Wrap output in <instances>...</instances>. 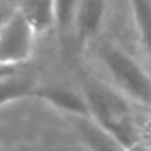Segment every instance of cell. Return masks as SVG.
<instances>
[{
    "label": "cell",
    "mask_w": 151,
    "mask_h": 151,
    "mask_svg": "<svg viewBox=\"0 0 151 151\" xmlns=\"http://www.w3.org/2000/svg\"><path fill=\"white\" fill-rule=\"evenodd\" d=\"M83 93L89 107V117L111 133L120 148L132 150L137 146L140 141V128L132 114L130 99L117 88L96 81L86 83Z\"/></svg>",
    "instance_id": "obj_1"
},
{
    "label": "cell",
    "mask_w": 151,
    "mask_h": 151,
    "mask_svg": "<svg viewBox=\"0 0 151 151\" xmlns=\"http://www.w3.org/2000/svg\"><path fill=\"white\" fill-rule=\"evenodd\" d=\"M99 60L107 70L114 88L137 104L151 107V75L128 52L104 42L98 49Z\"/></svg>",
    "instance_id": "obj_2"
},
{
    "label": "cell",
    "mask_w": 151,
    "mask_h": 151,
    "mask_svg": "<svg viewBox=\"0 0 151 151\" xmlns=\"http://www.w3.org/2000/svg\"><path fill=\"white\" fill-rule=\"evenodd\" d=\"M37 36L28 18L15 8L0 26V65L21 68L33 57Z\"/></svg>",
    "instance_id": "obj_3"
},
{
    "label": "cell",
    "mask_w": 151,
    "mask_h": 151,
    "mask_svg": "<svg viewBox=\"0 0 151 151\" xmlns=\"http://www.w3.org/2000/svg\"><path fill=\"white\" fill-rule=\"evenodd\" d=\"M107 0H78L73 28V41L78 47H85L98 36L106 18Z\"/></svg>",
    "instance_id": "obj_4"
},
{
    "label": "cell",
    "mask_w": 151,
    "mask_h": 151,
    "mask_svg": "<svg viewBox=\"0 0 151 151\" xmlns=\"http://www.w3.org/2000/svg\"><path fill=\"white\" fill-rule=\"evenodd\" d=\"M33 98L49 104L50 107L63 112L67 117L75 115H89V107L86 102L85 93L65 86H41L37 85L33 93Z\"/></svg>",
    "instance_id": "obj_5"
},
{
    "label": "cell",
    "mask_w": 151,
    "mask_h": 151,
    "mask_svg": "<svg viewBox=\"0 0 151 151\" xmlns=\"http://www.w3.org/2000/svg\"><path fill=\"white\" fill-rule=\"evenodd\" d=\"M75 124L78 137L93 150H119L120 145L115 141L111 133L104 130L96 120H93L89 115H75L68 117Z\"/></svg>",
    "instance_id": "obj_6"
},
{
    "label": "cell",
    "mask_w": 151,
    "mask_h": 151,
    "mask_svg": "<svg viewBox=\"0 0 151 151\" xmlns=\"http://www.w3.org/2000/svg\"><path fill=\"white\" fill-rule=\"evenodd\" d=\"M37 83L31 75L21 73V70L0 78V109L12 102L33 98Z\"/></svg>",
    "instance_id": "obj_7"
},
{
    "label": "cell",
    "mask_w": 151,
    "mask_h": 151,
    "mask_svg": "<svg viewBox=\"0 0 151 151\" xmlns=\"http://www.w3.org/2000/svg\"><path fill=\"white\" fill-rule=\"evenodd\" d=\"M17 8L28 18L37 34L54 29V0H20Z\"/></svg>",
    "instance_id": "obj_8"
},
{
    "label": "cell",
    "mask_w": 151,
    "mask_h": 151,
    "mask_svg": "<svg viewBox=\"0 0 151 151\" xmlns=\"http://www.w3.org/2000/svg\"><path fill=\"white\" fill-rule=\"evenodd\" d=\"M130 7L141 46L151 62V0H130Z\"/></svg>",
    "instance_id": "obj_9"
},
{
    "label": "cell",
    "mask_w": 151,
    "mask_h": 151,
    "mask_svg": "<svg viewBox=\"0 0 151 151\" xmlns=\"http://www.w3.org/2000/svg\"><path fill=\"white\" fill-rule=\"evenodd\" d=\"M78 0H54V31L62 39L73 37Z\"/></svg>",
    "instance_id": "obj_10"
}]
</instances>
